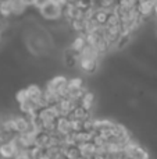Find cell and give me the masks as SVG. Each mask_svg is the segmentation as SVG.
<instances>
[{"mask_svg": "<svg viewBox=\"0 0 157 159\" xmlns=\"http://www.w3.org/2000/svg\"><path fill=\"white\" fill-rule=\"evenodd\" d=\"M38 10L40 13V16L47 21H56V20L63 18V6L57 4V3L52 2V0L45 3Z\"/></svg>", "mask_w": 157, "mask_h": 159, "instance_id": "obj_1", "label": "cell"}, {"mask_svg": "<svg viewBox=\"0 0 157 159\" xmlns=\"http://www.w3.org/2000/svg\"><path fill=\"white\" fill-rule=\"evenodd\" d=\"M56 130L63 135L70 134V133L72 131L71 117H70V116H60V117L57 119V123H56Z\"/></svg>", "mask_w": 157, "mask_h": 159, "instance_id": "obj_2", "label": "cell"}, {"mask_svg": "<svg viewBox=\"0 0 157 159\" xmlns=\"http://www.w3.org/2000/svg\"><path fill=\"white\" fill-rule=\"evenodd\" d=\"M0 157L6 159H14L17 157V148L10 140L0 144Z\"/></svg>", "mask_w": 157, "mask_h": 159, "instance_id": "obj_3", "label": "cell"}, {"mask_svg": "<svg viewBox=\"0 0 157 159\" xmlns=\"http://www.w3.org/2000/svg\"><path fill=\"white\" fill-rule=\"evenodd\" d=\"M138 10H139V13H141V16H143L145 18H149L152 14H155V3L150 2V0L139 2Z\"/></svg>", "mask_w": 157, "mask_h": 159, "instance_id": "obj_4", "label": "cell"}, {"mask_svg": "<svg viewBox=\"0 0 157 159\" xmlns=\"http://www.w3.org/2000/svg\"><path fill=\"white\" fill-rule=\"evenodd\" d=\"M14 124H15V133H18V134L28 131V129L31 127V121L27 116H17V117H14Z\"/></svg>", "mask_w": 157, "mask_h": 159, "instance_id": "obj_5", "label": "cell"}, {"mask_svg": "<svg viewBox=\"0 0 157 159\" xmlns=\"http://www.w3.org/2000/svg\"><path fill=\"white\" fill-rule=\"evenodd\" d=\"M68 82V80H67L64 75H56L54 78H52L50 81L46 82V85H45V89H49V91H58V88L61 87V85L67 84Z\"/></svg>", "mask_w": 157, "mask_h": 159, "instance_id": "obj_6", "label": "cell"}, {"mask_svg": "<svg viewBox=\"0 0 157 159\" xmlns=\"http://www.w3.org/2000/svg\"><path fill=\"white\" fill-rule=\"evenodd\" d=\"M79 67L86 73H93L97 69V59H78Z\"/></svg>", "mask_w": 157, "mask_h": 159, "instance_id": "obj_7", "label": "cell"}, {"mask_svg": "<svg viewBox=\"0 0 157 159\" xmlns=\"http://www.w3.org/2000/svg\"><path fill=\"white\" fill-rule=\"evenodd\" d=\"M49 144H50V133L42 130V131H39L38 134L35 135V145L46 149L47 147H49Z\"/></svg>", "mask_w": 157, "mask_h": 159, "instance_id": "obj_8", "label": "cell"}, {"mask_svg": "<svg viewBox=\"0 0 157 159\" xmlns=\"http://www.w3.org/2000/svg\"><path fill=\"white\" fill-rule=\"evenodd\" d=\"M88 45V42H86V34L85 32H81V34H78V36L72 41V43H71V49H74L75 52H78L79 53L81 50L83 49V48Z\"/></svg>", "mask_w": 157, "mask_h": 159, "instance_id": "obj_9", "label": "cell"}, {"mask_svg": "<svg viewBox=\"0 0 157 159\" xmlns=\"http://www.w3.org/2000/svg\"><path fill=\"white\" fill-rule=\"evenodd\" d=\"M79 147V151H81V155L85 158L91 157V155L95 154V149H96V144L93 141H88V143H82V144H78Z\"/></svg>", "mask_w": 157, "mask_h": 159, "instance_id": "obj_10", "label": "cell"}, {"mask_svg": "<svg viewBox=\"0 0 157 159\" xmlns=\"http://www.w3.org/2000/svg\"><path fill=\"white\" fill-rule=\"evenodd\" d=\"M11 2V8H13V16H21V14L25 13L29 6L25 2L22 0H10Z\"/></svg>", "mask_w": 157, "mask_h": 159, "instance_id": "obj_11", "label": "cell"}, {"mask_svg": "<svg viewBox=\"0 0 157 159\" xmlns=\"http://www.w3.org/2000/svg\"><path fill=\"white\" fill-rule=\"evenodd\" d=\"M27 89H28L29 99H32V101H35V102H38L39 99L43 96V89H42L39 85H36V84H31Z\"/></svg>", "mask_w": 157, "mask_h": 159, "instance_id": "obj_12", "label": "cell"}, {"mask_svg": "<svg viewBox=\"0 0 157 159\" xmlns=\"http://www.w3.org/2000/svg\"><path fill=\"white\" fill-rule=\"evenodd\" d=\"M64 60H66V64L68 67H74L75 64H78V52H75L71 48L67 49L64 53Z\"/></svg>", "mask_w": 157, "mask_h": 159, "instance_id": "obj_13", "label": "cell"}, {"mask_svg": "<svg viewBox=\"0 0 157 159\" xmlns=\"http://www.w3.org/2000/svg\"><path fill=\"white\" fill-rule=\"evenodd\" d=\"M89 116H91V113H89L88 109H85V107L82 106V105H78L77 107H75L74 110H72V113L70 115V117H74V119H81V120H85V119H88Z\"/></svg>", "mask_w": 157, "mask_h": 159, "instance_id": "obj_14", "label": "cell"}, {"mask_svg": "<svg viewBox=\"0 0 157 159\" xmlns=\"http://www.w3.org/2000/svg\"><path fill=\"white\" fill-rule=\"evenodd\" d=\"M93 102H95V93L91 92V91H86V92L83 93L82 99H81V105H82L85 109L91 110L92 106H93Z\"/></svg>", "mask_w": 157, "mask_h": 159, "instance_id": "obj_15", "label": "cell"}, {"mask_svg": "<svg viewBox=\"0 0 157 159\" xmlns=\"http://www.w3.org/2000/svg\"><path fill=\"white\" fill-rule=\"evenodd\" d=\"M71 28L75 31V32L81 34L85 32V25H86V20L85 18H74L71 22H70Z\"/></svg>", "mask_w": 157, "mask_h": 159, "instance_id": "obj_16", "label": "cell"}, {"mask_svg": "<svg viewBox=\"0 0 157 159\" xmlns=\"http://www.w3.org/2000/svg\"><path fill=\"white\" fill-rule=\"evenodd\" d=\"M64 154L67 155V159H78L79 157H82L78 145H68L67 149L64 151Z\"/></svg>", "mask_w": 157, "mask_h": 159, "instance_id": "obj_17", "label": "cell"}, {"mask_svg": "<svg viewBox=\"0 0 157 159\" xmlns=\"http://www.w3.org/2000/svg\"><path fill=\"white\" fill-rule=\"evenodd\" d=\"M108 14H110V13H107L104 8H97L96 13H95V16H93V18L96 20L100 25H106L107 18H108Z\"/></svg>", "mask_w": 157, "mask_h": 159, "instance_id": "obj_18", "label": "cell"}, {"mask_svg": "<svg viewBox=\"0 0 157 159\" xmlns=\"http://www.w3.org/2000/svg\"><path fill=\"white\" fill-rule=\"evenodd\" d=\"M0 13H2L3 18H8V17L13 16V8H11V2H2L0 3Z\"/></svg>", "mask_w": 157, "mask_h": 159, "instance_id": "obj_19", "label": "cell"}, {"mask_svg": "<svg viewBox=\"0 0 157 159\" xmlns=\"http://www.w3.org/2000/svg\"><path fill=\"white\" fill-rule=\"evenodd\" d=\"M129 41H131V34H121V36L118 38V41H117V43H116V49H122V48H125L128 43H129Z\"/></svg>", "mask_w": 157, "mask_h": 159, "instance_id": "obj_20", "label": "cell"}, {"mask_svg": "<svg viewBox=\"0 0 157 159\" xmlns=\"http://www.w3.org/2000/svg\"><path fill=\"white\" fill-rule=\"evenodd\" d=\"M43 152H45L43 148H40V147H38V145H33L29 148V158L31 159H39L42 155H43Z\"/></svg>", "mask_w": 157, "mask_h": 159, "instance_id": "obj_21", "label": "cell"}, {"mask_svg": "<svg viewBox=\"0 0 157 159\" xmlns=\"http://www.w3.org/2000/svg\"><path fill=\"white\" fill-rule=\"evenodd\" d=\"M106 25H110V27H117V25H121V18L118 17V14L110 13V14H108V18H107Z\"/></svg>", "mask_w": 157, "mask_h": 159, "instance_id": "obj_22", "label": "cell"}, {"mask_svg": "<svg viewBox=\"0 0 157 159\" xmlns=\"http://www.w3.org/2000/svg\"><path fill=\"white\" fill-rule=\"evenodd\" d=\"M132 158L134 159H147V158H149V154H147L146 149L142 148V147L139 145L138 148L135 149V152L132 154Z\"/></svg>", "mask_w": 157, "mask_h": 159, "instance_id": "obj_23", "label": "cell"}, {"mask_svg": "<svg viewBox=\"0 0 157 159\" xmlns=\"http://www.w3.org/2000/svg\"><path fill=\"white\" fill-rule=\"evenodd\" d=\"M68 87L71 89H79V88L83 87V81L82 78H78V77H74L71 80H68Z\"/></svg>", "mask_w": 157, "mask_h": 159, "instance_id": "obj_24", "label": "cell"}, {"mask_svg": "<svg viewBox=\"0 0 157 159\" xmlns=\"http://www.w3.org/2000/svg\"><path fill=\"white\" fill-rule=\"evenodd\" d=\"M71 127H72V131H75V133L82 131L83 130V120L71 117Z\"/></svg>", "mask_w": 157, "mask_h": 159, "instance_id": "obj_25", "label": "cell"}, {"mask_svg": "<svg viewBox=\"0 0 157 159\" xmlns=\"http://www.w3.org/2000/svg\"><path fill=\"white\" fill-rule=\"evenodd\" d=\"M28 98H29V95H28V89H27V88H24V89H19L18 92L15 93V101L18 102V103L27 101Z\"/></svg>", "mask_w": 157, "mask_h": 159, "instance_id": "obj_26", "label": "cell"}, {"mask_svg": "<svg viewBox=\"0 0 157 159\" xmlns=\"http://www.w3.org/2000/svg\"><path fill=\"white\" fill-rule=\"evenodd\" d=\"M14 159H31L29 155H17Z\"/></svg>", "mask_w": 157, "mask_h": 159, "instance_id": "obj_27", "label": "cell"}, {"mask_svg": "<svg viewBox=\"0 0 157 159\" xmlns=\"http://www.w3.org/2000/svg\"><path fill=\"white\" fill-rule=\"evenodd\" d=\"M39 159H52V158H50V157H49V155H47V154H46V152H43V155H42V157H40V158H39Z\"/></svg>", "mask_w": 157, "mask_h": 159, "instance_id": "obj_28", "label": "cell"}, {"mask_svg": "<svg viewBox=\"0 0 157 159\" xmlns=\"http://www.w3.org/2000/svg\"><path fill=\"white\" fill-rule=\"evenodd\" d=\"M95 159H107L106 157H102V155H96V157H95Z\"/></svg>", "mask_w": 157, "mask_h": 159, "instance_id": "obj_29", "label": "cell"}, {"mask_svg": "<svg viewBox=\"0 0 157 159\" xmlns=\"http://www.w3.org/2000/svg\"><path fill=\"white\" fill-rule=\"evenodd\" d=\"M78 0H67V3H72V4H77Z\"/></svg>", "mask_w": 157, "mask_h": 159, "instance_id": "obj_30", "label": "cell"}, {"mask_svg": "<svg viewBox=\"0 0 157 159\" xmlns=\"http://www.w3.org/2000/svg\"><path fill=\"white\" fill-rule=\"evenodd\" d=\"M155 16H157V4H155Z\"/></svg>", "mask_w": 157, "mask_h": 159, "instance_id": "obj_31", "label": "cell"}, {"mask_svg": "<svg viewBox=\"0 0 157 159\" xmlns=\"http://www.w3.org/2000/svg\"><path fill=\"white\" fill-rule=\"evenodd\" d=\"M2 22H3V17H2V18H0V27H2Z\"/></svg>", "mask_w": 157, "mask_h": 159, "instance_id": "obj_32", "label": "cell"}, {"mask_svg": "<svg viewBox=\"0 0 157 159\" xmlns=\"http://www.w3.org/2000/svg\"><path fill=\"white\" fill-rule=\"evenodd\" d=\"M78 159H88V158H85V157H79Z\"/></svg>", "mask_w": 157, "mask_h": 159, "instance_id": "obj_33", "label": "cell"}, {"mask_svg": "<svg viewBox=\"0 0 157 159\" xmlns=\"http://www.w3.org/2000/svg\"><path fill=\"white\" fill-rule=\"evenodd\" d=\"M0 39H2V31H0Z\"/></svg>", "mask_w": 157, "mask_h": 159, "instance_id": "obj_34", "label": "cell"}, {"mask_svg": "<svg viewBox=\"0 0 157 159\" xmlns=\"http://www.w3.org/2000/svg\"><path fill=\"white\" fill-rule=\"evenodd\" d=\"M138 2H145V0H138Z\"/></svg>", "mask_w": 157, "mask_h": 159, "instance_id": "obj_35", "label": "cell"}, {"mask_svg": "<svg viewBox=\"0 0 157 159\" xmlns=\"http://www.w3.org/2000/svg\"><path fill=\"white\" fill-rule=\"evenodd\" d=\"M0 159H6V158H3V157H0Z\"/></svg>", "mask_w": 157, "mask_h": 159, "instance_id": "obj_36", "label": "cell"}, {"mask_svg": "<svg viewBox=\"0 0 157 159\" xmlns=\"http://www.w3.org/2000/svg\"><path fill=\"white\" fill-rule=\"evenodd\" d=\"M0 18H2V13H0Z\"/></svg>", "mask_w": 157, "mask_h": 159, "instance_id": "obj_37", "label": "cell"}]
</instances>
